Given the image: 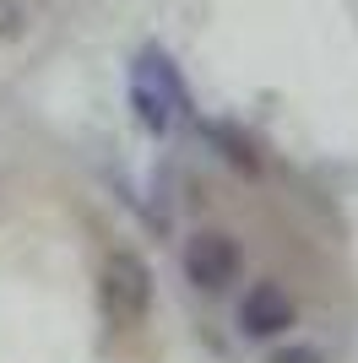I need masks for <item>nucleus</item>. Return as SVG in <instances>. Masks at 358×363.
I'll use <instances>...</instances> for the list:
<instances>
[{"label": "nucleus", "mask_w": 358, "mask_h": 363, "mask_svg": "<svg viewBox=\"0 0 358 363\" xmlns=\"http://www.w3.org/2000/svg\"><path fill=\"white\" fill-rule=\"evenodd\" d=\"M195 130H201V136L212 141V147H217V157H223L228 168H239V174H261V152H255V141L244 136V130H239V125H228V120H201V114H195Z\"/></svg>", "instance_id": "5"}, {"label": "nucleus", "mask_w": 358, "mask_h": 363, "mask_svg": "<svg viewBox=\"0 0 358 363\" xmlns=\"http://www.w3.org/2000/svg\"><path fill=\"white\" fill-rule=\"evenodd\" d=\"M33 16H38L33 0H0V44H22L28 28H33Z\"/></svg>", "instance_id": "6"}, {"label": "nucleus", "mask_w": 358, "mask_h": 363, "mask_svg": "<svg viewBox=\"0 0 358 363\" xmlns=\"http://www.w3.org/2000/svg\"><path fill=\"white\" fill-rule=\"evenodd\" d=\"M92 293H98V315H104V325H114V331H141V325L152 320V298H158L152 260L141 255V250H131V244L104 250Z\"/></svg>", "instance_id": "1"}, {"label": "nucleus", "mask_w": 358, "mask_h": 363, "mask_svg": "<svg viewBox=\"0 0 358 363\" xmlns=\"http://www.w3.org/2000/svg\"><path fill=\"white\" fill-rule=\"evenodd\" d=\"M179 272H185V282H190L195 293L223 298L239 277H244V244H239L228 228H195L190 239H185V250H179Z\"/></svg>", "instance_id": "3"}, {"label": "nucleus", "mask_w": 358, "mask_h": 363, "mask_svg": "<svg viewBox=\"0 0 358 363\" xmlns=\"http://www.w3.org/2000/svg\"><path fill=\"white\" fill-rule=\"evenodd\" d=\"M266 363H331L326 358V347H320V342H298V336H277V347L266 352Z\"/></svg>", "instance_id": "7"}, {"label": "nucleus", "mask_w": 358, "mask_h": 363, "mask_svg": "<svg viewBox=\"0 0 358 363\" xmlns=\"http://www.w3.org/2000/svg\"><path fill=\"white\" fill-rule=\"evenodd\" d=\"M234 325H239L244 342H277V336H293L298 298L277 282V277H255L250 288L239 293V303H234Z\"/></svg>", "instance_id": "4"}, {"label": "nucleus", "mask_w": 358, "mask_h": 363, "mask_svg": "<svg viewBox=\"0 0 358 363\" xmlns=\"http://www.w3.org/2000/svg\"><path fill=\"white\" fill-rule=\"evenodd\" d=\"M131 114H136V125H141L147 136H158V141L174 136L179 114H195L185 76L174 71V60H168L158 44H147L136 55V65H131Z\"/></svg>", "instance_id": "2"}]
</instances>
